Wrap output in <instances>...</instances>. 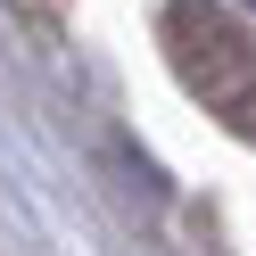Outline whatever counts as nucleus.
Segmentation results:
<instances>
[{"instance_id":"1","label":"nucleus","mask_w":256,"mask_h":256,"mask_svg":"<svg viewBox=\"0 0 256 256\" xmlns=\"http://www.w3.org/2000/svg\"><path fill=\"white\" fill-rule=\"evenodd\" d=\"M166 58L206 116L256 140V34L240 17H223L215 0H166Z\"/></svg>"}]
</instances>
